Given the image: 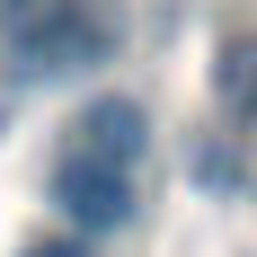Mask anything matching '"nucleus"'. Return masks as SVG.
<instances>
[{
  "label": "nucleus",
  "instance_id": "nucleus-1",
  "mask_svg": "<svg viewBox=\"0 0 257 257\" xmlns=\"http://www.w3.org/2000/svg\"><path fill=\"white\" fill-rule=\"evenodd\" d=\"M124 45V18L106 0H36L9 18V71L18 80H89L98 62H115Z\"/></svg>",
  "mask_w": 257,
  "mask_h": 257
},
{
  "label": "nucleus",
  "instance_id": "nucleus-2",
  "mask_svg": "<svg viewBox=\"0 0 257 257\" xmlns=\"http://www.w3.org/2000/svg\"><path fill=\"white\" fill-rule=\"evenodd\" d=\"M142 151H151V115L133 98H89L53 142V160H89V169H115V178H133Z\"/></svg>",
  "mask_w": 257,
  "mask_h": 257
},
{
  "label": "nucleus",
  "instance_id": "nucleus-3",
  "mask_svg": "<svg viewBox=\"0 0 257 257\" xmlns=\"http://www.w3.org/2000/svg\"><path fill=\"white\" fill-rule=\"evenodd\" d=\"M45 195H53V213H62L71 231H124V213H133V178L89 169V160H53Z\"/></svg>",
  "mask_w": 257,
  "mask_h": 257
},
{
  "label": "nucleus",
  "instance_id": "nucleus-4",
  "mask_svg": "<svg viewBox=\"0 0 257 257\" xmlns=\"http://www.w3.org/2000/svg\"><path fill=\"white\" fill-rule=\"evenodd\" d=\"M213 98H222V115H257V27H239L231 45H222V62H213Z\"/></svg>",
  "mask_w": 257,
  "mask_h": 257
},
{
  "label": "nucleus",
  "instance_id": "nucleus-5",
  "mask_svg": "<svg viewBox=\"0 0 257 257\" xmlns=\"http://www.w3.org/2000/svg\"><path fill=\"white\" fill-rule=\"evenodd\" d=\"M27 257H89L80 239H45V248H27Z\"/></svg>",
  "mask_w": 257,
  "mask_h": 257
}]
</instances>
